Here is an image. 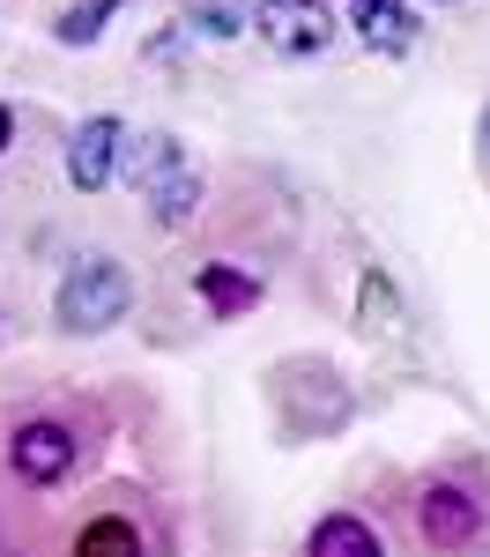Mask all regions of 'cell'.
Masks as SVG:
<instances>
[{
	"instance_id": "obj_1",
	"label": "cell",
	"mask_w": 490,
	"mask_h": 557,
	"mask_svg": "<svg viewBox=\"0 0 490 557\" xmlns=\"http://www.w3.org/2000/svg\"><path fill=\"white\" fill-rule=\"evenodd\" d=\"M127 305H134L127 268L112 253H83L60 275V290H52V320H60L67 335H112V327L127 320Z\"/></svg>"
},
{
	"instance_id": "obj_2",
	"label": "cell",
	"mask_w": 490,
	"mask_h": 557,
	"mask_svg": "<svg viewBox=\"0 0 490 557\" xmlns=\"http://www.w3.org/2000/svg\"><path fill=\"white\" fill-rule=\"evenodd\" d=\"M127 178L141 186V194H149V215H156L164 231H178L186 215L201 209V164L178 149L172 134H149V141H134Z\"/></svg>"
},
{
	"instance_id": "obj_3",
	"label": "cell",
	"mask_w": 490,
	"mask_h": 557,
	"mask_svg": "<svg viewBox=\"0 0 490 557\" xmlns=\"http://www.w3.org/2000/svg\"><path fill=\"white\" fill-rule=\"evenodd\" d=\"M253 30L290 60H319L335 52V15L319 0H253Z\"/></svg>"
},
{
	"instance_id": "obj_4",
	"label": "cell",
	"mask_w": 490,
	"mask_h": 557,
	"mask_svg": "<svg viewBox=\"0 0 490 557\" xmlns=\"http://www.w3.org/2000/svg\"><path fill=\"white\" fill-rule=\"evenodd\" d=\"M120 157H127V127L112 112H89L83 127L67 134V186L75 194H104L120 178Z\"/></svg>"
},
{
	"instance_id": "obj_5",
	"label": "cell",
	"mask_w": 490,
	"mask_h": 557,
	"mask_svg": "<svg viewBox=\"0 0 490 557\" xmlns=\"http://www.w3.org/2000/svg\"><path fill=\"white\" fill-rule=\"evenodd\" d=\"M416 528L431 550H468L483 535V491L476 483H431L424 506H416Z\"/></svg>"
},
{
	"instance_id": "obj_6",
	"label": "cell",
	"mask_w": 490,
	"mask_h": 557,
	"mask_svg": "<svg viewBox=\"0 0 490 557\" xmlns=\"http://www.w3.org/2000/svg\"><path fill=\"white\" fill-rule=\"evenodd\" d=\"M8 461L23 483H67L75 475V431L52 424V417H30V424H15L8 438Z\"/></svg>"
},
{
	"instance_id": "obj_7",
	"label": "cell",
	"mask_w": 490,
	"mask_h": 557,
	"mask_svg": "<svg viewBox=\"0 0 490 557\" xmlns=\"http://www.w3.org/2000/svg\"><path fill=\"white\" fill-rule=\"evenodd\" d=\"M416 30H424V23H416L409 0H356V38L372 45L379 60H401V52L416 45Z\"/></svg>"
},
{
	"instance_id": "obj_8",
	"label": "cell",
	"mask_w": 490,
	"mask_h": 557,
	"mask_svg": "<svg viewBox=\"0 0 490 557\" xmlns=\"http://www.w3.org/2000/svg\"><path fill=\"white\" fill-rule=\"evenodd\" d=\"M193 290H201V305H209L216 320H238V312H253V305L267 298L261 275H246V268H230V260H209V268L193 275Z\"/></svg>"
},
{
	"instance_id": "obj_9",
	"label": "cell",
	"mask_w": 490,
	"mask_h": 557,
	"mask_svg": "<svg viewBox=\"0 0 490 557\" xmlns=\"http://www.w3.org/2000/svg\"><path fill=\"white\" fill-rule=\"evenodd\" d=\"M305 557H387V550H379L372 520H356V513H327V520H312Z\"/></svg>"
},
{
	"instance_id": "obj_10",
	"label": "cell",
	"mask_w": 490,
	"mask_h": 557,
	"mask_svg": "<svg viewBox=\"0 0 490 557\" xmlns=\"http://www.w3.org/2000/svg\"><path fill=\"white\" fill-rule=\"evenodd\" d=\"M75 557H141V528L127 513H97V520H83Z\"/></svg>"
},
{
	"instance_id": "obj_11",
	"label": "cell",
	"mask_w": 490,
	"mask_h": 557,
	"mask_svg": "<svg viewBox=\"0 0 490 557\" xmlns=\"http://www.w3.org/2000/svg\"><path fill=\"white\" fill-rule=\"evenodd\" d=\"M112 15H120V0H75V8L52 15V38L60 45H97L112 30Z\"/></svg>"
},
{
	"instance_id": "obj_12",
	"label": "cell",
	"mask_w": 490,
	"mask_h": 557,
	"mask_svg": "<svg viewBox=\"0 0 490 557\" xmlns=\"http://www.w3.org/2000/svg\"><path fill=\"white\" fill-rule=\"evenodd\" d=\"M186 30H201V38H238L246 30V8L238 0H186Z\"/></svg>"
},
{
	"instance_id": "obj_13",
	"label": "cell",
	"mask_w": 490,
	"mask_h": 557,
	"mask_svg": "<svg viewBox=\"0 0 490 557\" xmlns=\"http://www.w3.org/2000/svg\"><path fill=\"white\" fill-rule=\"evenodd\" d=\"M364 327H372V335H387V327H401V290L387 283V275H379V268L364 275Z\"/></svg>"
},
{
	"instance_id": "obj_14",
	"label": "cell",
	"mask_w": 490,
	"mask_h": 557,
	"mask_svg": "<svg viewBox=\"0 0 490 557\" xmlns=\"http://www.w3.org/2000/svg\"><path fill=\"white\" fill-rule=\"evenodd\" d=\"M8 134H15V112H8V104H0V149H8Z\"/></svg>"
},
{
	"instance_id": "obj_15",
	"label": "cell",
	"mask_w": 490,
	"mask_h": 557,
	"mask_svg": "<svg viewBox=\"0 0 490 557\" xmlns=\"http://www.w3.org/2000/svg\"><path fill=\"white\" fill-rule=\"evenodd\" d=\"M483 141H490V104H483Z\"/></svg>"
},
{
	"instance_id": "obj_16",
	"label": "cell",
	"mask_w": 490,
	"mask_h": 557,
	"mask_svg": "<svg viewBox=\"0 0 490 557\" xmlns=\"http://www.w3.org/2000/svg\"><path fill=\"white\" fill-rule=\"evenodd\" d=\"M439 8H453V0H439Z\"/></svg>"
}]
</instances>
